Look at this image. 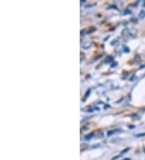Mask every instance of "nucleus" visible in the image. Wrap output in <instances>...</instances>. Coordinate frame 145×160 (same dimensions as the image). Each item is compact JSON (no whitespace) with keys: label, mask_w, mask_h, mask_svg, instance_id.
<instances>
[{"label":"nucleus","mask_w":145,"mask_h":160,"mask_svg":"<svg viewBox=\"0 0 145 160\" xmlns=\"http://www.w3.org/2000/svg\"><path fill=\"white\" fill-rule=\"evenodd\" d=\"M139 16L140 19H143V18L145 17V11L142 10V11L139 12Z\"/></svg>","instance_id":"1"},{"label":"nucleus","mask_w":145,"mask_h":160,"mask_svg":"<svg viewBox=\"0 0 145 160\" xmlns=\"http://www.w3.org/2000/svg\"><path fill=\"white\" fill-rule=\"evenodd\" d=\"M106 59H107V60H106L105 61V62H112L113 61V57H111V56H108L107 57V58H106Z\"/></svg>","instance_id":"2"},{"label":"nucleus","mask_w":145,"mask_h":160,"mask_svg":"<svg viewBox=\"0 0 145 160\" xmlns=\"http://www.w3.org/2000/svg\"><path fill=\"white\" fill-rule=\"evenodd\" d=\"M93 134H89V135H88V136L86 137V140H89V139H90L91 138H93Z\"/></svg>","instance_id":"3"},{"label":"nucleus","mask_w":145,"mask_h":160,"mask_svg":"<svg viewBox=\"0 0 145 160\" xmlns=\"http://www.w3.org/2000/svg\"><path fill=\"white\" fill-rule=\"evenodd\" d=\"M143 136H145V133H143V134H136V135H135V137H136V138H140V137H143Z\"/></svg>","instance_id":"4"},{"label":"nucleus","mask_w":145,"mask_h":160,"mask_svg":"<svg viewBox=\"0 0 145 160\" xmlns=\"http://www.w3.org/2000/svg\"><path fill=\"white\" fill-rule=\"evenodd\" d=\"M128 13H129V14H131L132 13V11H128V10H126L125 11H124V15H128Z\"/></svg>","instance_id":"5"},{"label":"nucleus","mask_w":145,"mask_h":160,"mask_svg":"<svg viewBox=\"0 0 145 160\" xmlns=\"http://www.w3.org/2000/svg\"><path fill=\"white\" fill-rule=\"evenodd\" d=\"M143 6H145V2H143Z\"/></svg>","instance_id":"6"}]
</instances>
